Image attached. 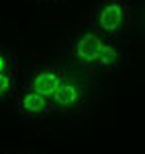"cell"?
Instances as JSON below:
<instances>
[{"label": "cell", "instance_id": "3957f363", "mask_svg": "<svg viewBox=\"0 0 145 154\" xmlns=\"http://www.w3.org/2000/svg\"><path fill=\"white\" fill-rule=\"evenodd\" d=\"M51 105L55 109V113H78L82 111V107L86 103V93L84 84L80 78L76 76H65V80L59 84V88L49 97Z\"/></svg>", "mask_w": 145, "mask_h": 154}, {"label": "cell", "instance_id": "7a4b0ae2", "mask_svg": "<svg viewBox=\"0 0 145 154\" xmlns=\"http://www.w3.org/2000/svg\"><path fill=\"white\" fill-rule=\"evenodd\" d=\"M106 43H109V37L100 35L92 27H86V29L74 31L72 35L68 37L65 54L78 66L96 72L98 64H100V58H102V54L106 49Z\"/></svg>", "mask_w": 145, "mask_h": 154}, {"label": "cell", "instance_id": "ba28073f", "mask_svg": "<svg viewBox=\"0 0 145 154\" xmlns=\"http://www.w3.org/2000/svg\"><path fill=\"white\" fill-rule=\"evenodd\" d=\"M39 2H61V0H39Z\"/></svg>", "mask_w": 145, "mask_h": 154}, {"label": "cell", "instance_id": "6da1fadb", "mask_svg": "<svg viewBox=\"0 0 145 154\" xmlns=\"http://www.w3.org/2000/svg\"><path fill=\"white\" fill-rule=\"evenodd\" d=\"M131 25L129 0H94L88 8V27L100 35L123 41Z\"/></svg>", "mask_w": 145, "mask_h": 154}, {"label": "cell", "instance_id": "8992f818", "mask_svg": "<svg viewBox=\"0 0 145 154\" xmlns=\"http://www.w3.org/2000/svg\"><path fill=\"white\" fill-rule=\"evenodd\" d=\"M19 72L21 68H12L8 72H0V103H4L6 99H12V97L19 93L21 84H19Z\"/></svg>", "mask_w": 145, "mask_h": 154}, {"label": "cell", "instance_id": "5b68a950", "mask_svg": "<svg viewBox=\"0 0 145 154\" xmlns=\"http://www.w3.org/2000/svg\"><path fill=\"white\" fill-rule=\"evenodd\" d=\"M65 76L68 74L63 70H59V68H53V66H37V68H33V70L27 74L25 84L31 86V88H35L37 93H41V95L51 97L59 88V84L65 80Z\"/></svg>", "mask_w": 145, "mask_h": 154}, {"label": "cell", "instance_id": "9c48e42d", "mask_svg": "<svg viewBox=\"0 0 145 154\" xmlns=\"http://www.w3.org/2000/svg\"><path fill=\"white\" fill-rule=\"evenodd\" d=\"M14 154H33V152H14Z\"/></svg>", "mask_w": 145, "mask_h": 154}, {"label": "cell", "instance_id": "277c9868", "mask_svg": "<svg viewBox=\"0 0 145 154\" xmlns=\"http://www.w3.org/2000/svg\"><path fill=\"white\" fill-rule=\"evenodd\" d=\"M14 111L19 113L21 119H39L55 113L49 97L37 93L35 88H31L27 84H23L19 88V93L14 95Z\"/></svg>", "mask_w": 145, "mask_h": 154}, {"label": "cell", "instance_id": "52a82bcc", "mask_svg": "<svg viewBox=\"0 0 145 154\" xmlns=\"http://www.w3.org/2000/svg\"><path fill=\"white\" fill-rule=\"evenodd\" d=\"M19 66L16 45H0V72H8Z\"/></svg>", "mask_w": 145, "mask_h": 154}]
</instances>
